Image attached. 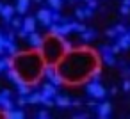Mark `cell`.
Returning a JSON list of instances; mask_svg holds the SVG:
<instances>
[{"mask_svg": "<svg viewBox=\"0 0 130 119\" xmlns=\"http://www.w3.org/2000/svg\"><path fill=\"white\" fill-rule=\"evenodd\" d=\"M57 68L66 82L78 84L91 78L94 68H98V59L93 50H89L87 46H80L78 50L66 53Z\"/></svg>", "mask_w": 130, "mask_h": 119, "instance_id": "obj_1", "label": "cell"}, {"mask_svg": "<svg viewBox=\"0 0 130 119\" xmlns=\"http://www.w3.org/2000/svg\"><path fill=\"white\" fill-rule=\"evenodd\" d=\"M14 59H16L14 68L18 69L22 78L29 85H38V82L45 75V66H46L41 52H38V53L36 52H18L14 55Z\"/></svg>", "mask_w": 130, "mask_h": 119, "instance_id": "obj_2", "label": "cell"}, {"mask_svg": "<svg viewBox=\"0 0 130 119\" xmlns=\"http://www.w3.org/2000/svg\"><path fill=\"white\" fill-rule=\"evenodd\" d=\"M64 36H55V34H48L45 37V43L43 46L39 48L43 59L46 64H59L64 55H66V50H64Z\"/></svg>", "mask_w": 130, "mask_h": 119, "instance_id": "obj_3", "label": "cell"}, {"mask_svg": "<svg viewBox=\"0 0 130 119\" xmlns=\"http://www.w3.org/2000/svg\"><path fill=\"white\" fill-rule=\"evenodd\" d=\"M86 92H87L91 98H96V100H102V98H105V94H107L105 87H103L102 84H98V82L87 84V85H86Z\"/></svg>", "mask_w": 130, "mask_h": 119, "instance_id": "obj_4", "label": "cell"}, {"mask_svg": "<svg viewBox=\"0 0 130 119\" xmlns=\"http://www.w3.org/2000/svg\"><path fill=\"white\" fill-rule=\"evenodd\" d=\"M52 14H54V13H50L48 9H39V11L36 13V18H38V20H39V23H43L45 27H50V25L54 23Z\"/></svg>", "mask_w": 130, "mask_h": 119, "instance_id": "obj_5", "label": "cell"}, {"mask_svg": "<svg viewBox=\"0 0 130 119\" xmlns=\"http://www.w3.org/2000/svg\"><path fill=\"white\" fill-rule=\"evenodd\" d=\"M27 39H29L30 46H32V48H38V50H39V48L43 46V43H45V37H43V36H39L36 30H34V32H30Z\"/></svg>", "mask_w": 130, "mask_h": 119, "instance_id": "obj_6", "label": "cell"}, {"mask_svg": "<svg viewBox=\"0 0 130 119\" xmlns=\"http://www.w3.org/2000/svg\"><path fill=\"white\" fill-rule=\"evenodd\" d=\"M14 13H16V7H13V6H4L2 11H0V16L4 18L6 23H9V22L13 20V14H14Z\"/></svg>", "mask_w": 130, "mask_h": 119, "instance_id": "obj_7", "label": "cell"}, {"mask_svg": "<svg viewBox=\"0 0 130 119\" xmlns=\"http://www.w3.org/2000/svg\"><path fill=\"white\" fill-rule=\"evenodd\" d=\"M36 22H38L36 16H25V20H23V27H22V29H25V30L30 34V32L36 30Z\"/></svg>", "mask_w": 130, "mask_h": 119, "instance_id": "obj_8", "label": "cell"}, {"mask_svg": "<svg viewBox=\"0 0 130 119\" xmlns=\"http://www.w3.org/2000/svg\"><path fill=\"white\" fill-rule=\"evenodd\" d=\"M43 94H45L46 98H54V96H57V85H54L52 82L43 84Z\"/></svg>", "mask_w": 130, "mask_h": 119, "instance_id": "obj_9", "label": "cell"}, {"mask_svg": "<svg viewBox=\"0 0 130 119\" xmlns=\"http://www.w3.org/2000/svg\"><path fill=\"white\" fill-rule=\"evenodd\" d=\"M4 117H7V119H23L25 117V112L23 110H4Z\"/></svg>", "mask_w": 130, "mask_h": 119, "instance_id": "obj_10", "label": "cell"}, {"mask_svg": "<svg viewBox=\"0 0 130 119\" xmlns=\"http://www.w3.org/2000/svg\"><path fill=\"white\" fill-rule=\"evenodd\" d=\"M110 110H112V105L109 103V101H103L102 105H98V115L103 119V117H107L109 114H110Z\"/></svg>", "mask_w": 130, "mask_h": 119, "instance_id": "obj_11", "label": "cell"}, {"mask_svg": "<svg viewBox=\"0 0 130 119\" xmlns=\"http://www.w3.org/2000/svg\"><path fill=\"white\" fill-rule=\"evenodd\" d=\"M29 6H30V0H18V4H16V13L23 16V14L27 13Z\"/></svg>", "mask_w": 130, "mask_h": 119, "instance_id": "obj_12", "label": "cell"}, {"mask_svg": "<svg viewBox=\"0 0 130 119\" xmlns=\"http://www.w3.org/2000/svg\"><path fill=\"white\" fill-rule=\"evenodd\" d=\"M55 105L61 107V108H64V107H70L71 105V100L68 96H55Z\"/></svg>", "mask_w": 130, "mask_h": 119, "instance_id": "obj_13", "label": "cell"}, {"mask_svg": "<svg viewBox=\"0 0 130 119\" xmlns=\"http://www.w3.org/2000/svg\"><path fill=\"white\" fill-rule=\"evenodd\" d=\"M27 100H29V103H32V105L41 103V100H43V92H30V94L27 96Z\"/></svg>", "mask_w": 130, "mask_h": 119, "instance_id": "obj_14", "label": "cell"}, {"mask_svg": "<svg viewBox=\"0 0 130 119\" xmlns=\"http://www.w3.org/2000/svg\"><path fill=\"white\" fill-rule=\"evenodd\" d=\"M0 105H2L4 110H11L13 108V101L9 100V96H4V94H0Z\"/></svg>", "mask_w": 130, "mask_h": 119, "instance_id": "obj_15", "label": "cell"}, {"mask_svg": "<svg viewBox=\"0 0 130 119\" xmlns=\"http://www.w3.org/2000/svg\"><path fill=\"white\" fill-rule=\"evenodd\" d=\"M70 32H73V29H71V23L64 22V23L59 27V36H66V34H70Z\"/></svg>", "mask_w": 130, "mask_h": 119, "instance_id": "obj_16", "label": "cell"}, {"mask_svg": "<svg viewBox=\"0 0 130 119\" xmlns=\"http://www.w3.org/2000/svg\"><path fill=\"white\" fill-rule=\"evenodd\" d=\"M30 87H32V85H29V84L18 85V94H22V96H29V94H30Z\"/></svg>", "mask_w": 130, "mask_h": 119, "instance_id": "obj_17", "label": "cell"}, {"mask_svg": "<svg viewBox=\"0 0 130 119\" xmlns=\"http://www.w3.org/2000/svg\"><path fill=\"white\" fill-rule=\"evenodd\" d=\"M71 29H73L75 32H80V34L87 30V27H86V25H82V23H78V22H71Z\"/></svg>", "mask_w": 130, "mask_h": 119, "instance_id": "obj_18", "label": "cell"}, {"mask_svg": "<svg viewBox=\"0 0 130 119\" xmlns=\"http://www.w3.org/2000/svg\"><path fill=\"white\" fill-rule=\"evenodd\" d=\"M94 36H96L94 30H86V32H82V41H91Z\"/></svg>", "mask_w": 130, "mask_h": 119, "instance_id": "obj_19", "label": "cell"}, {"mask_svg": "<svg viewBox=\"0 0 130 119\" xmlns=\"http://www.w3.org/2000/svg\"><path fill=\"white\" fill-rule=\"evenodd\" d=\"M48 6H50V7H54L55 11H59V9H61V6H62V0H48Z\"/></svg>", "mask_w": 130, "mask_h": 119, "instance_id": "obj_20", "label": "cell"}, {"mask_svg": "<svg viewBox=\"0 0 130 119\" xmlns=\"http://www.w3.org/2000/svg\"><path fill=\"white\" fill-rule=\"evenodd\" d=\"M11 23H13L14 29H22V27H23V20H22V18H13Z\"/></svg>", "mask_w": 130, "mask_h": 119, "instance_id": "obj_21", "label": "cell"}, {"mask_svg": "<svg viewBox=\"0 0 130 119\" xmlns=\"http://www.w3.org/2000/svg\"><path fill=\"white\" fill-rule=\"evenodd\" d=\"M6 50H7L11 55H16V53H18V48H16V45H14V41H11V43H9V46H7Z\"/></svg>", "mask_w": 130, "mask_h": 119, "instance_id": "obj_22", "label": "cell"}, {"mask_svg": "<svg viewBox=\"0 0 130 119\" xmlns=\"http://www.w3.org/2000/svg\"><path fill=\"white\" fill-rule=\"evenodd\" d=\"M103 61H105V62H107L109 66H112V64H116V59H114V57H112L110 53H105V55H103Z\"/></svg>", "mask_w": 130, "mask_h": 119, "instance_id": "obj_23", "label": "cell"}, {"mask_svg": "<svg viewBox=\"0 0 130 119\" xmlns=\"http://www.w3.org/2000/svg\"><path fill=\"white\" fill-rule=\"evenodd\" d=\"M75 16H77V20H84L86 18V13H84V9H75Z\"/></svg>", "mask_w": 130, "mask_h": 119, "instance_id": "obj_24", "label": "cell"}, {"mask_svg": "<svg viewBox=\"0 0 130 119\" xmlns=\"http://www.w3.org/2000/svg\"><path fill=\"white\" fill-rule=\"evenodd\" d=\"M119 13H121L123 16H128V14H130V7L123 4V6H121V9H119Z\"/></svg>", "mask_w": 130, "mask_h": 119, "instance_id": "obj_25", "label": "cell"}, {"mask_svg": "<svg viewBox=\"0 0 130 119\" xmlns=\"http://www.w3.org/2000/svg\"><path fill=\"white\" fill-rule=\"evenodd\" d=\"M16 103H18L20 107H23L25 103H29V100H27V96H22V94H20V98L16 100Z\"/></svg>", "mask_w": 130, "mask_h": 119, "instance_id": "obj_26", "label": "cell"}, {"mask_svg": "<svg viewBox=\"0 0 130 119\" xmlns=\"http://www.w3.org/2000/svg\"><path fill=\"white\" fill-rule=\"evenodd\" d=\"M64 50H66V53H70V52H73V45H71L70 41H64Z\"/></svg>", "mask_w": 130, "mask_h": 119, "instance_id": "obj_27", "label": "cell"}, {"mask_svg": "<svg viewBox=\"0 0 130 119\" xmlns=\"http://www.w3.org/2000/svg\"><path fill=\"white\" fill-rule=\"evenodd\" d=\"M36 115H38V117H41V119H46V117H48L50 114H48V110H39V112H38Z\"/></svg>", "mask_w": 130, "mask_h": 119, "instance_id": "obj_28", "label": "cell"}, {"mask_svg": "<svg viewBox=\"0 0 130 119\" xmlns=\"http://www.w3.org/2000/svg\"><path fill=\"white\" fill-rule=\"evenodd\" d=\"M114 29H116V32H118V34H126V29H125L123 25H116Z\"/></svg>", "mask_w": 130, "mask_h": 119, "instance_id": "obj_29", "label": "cell"}, {"mask_svg": "<svg viewBox=\"0 0 130 119\" xmlns=\"http://www.w3.org/2000/svg\"><path fill=\"white\" fill-rule=\"evenodd\" d=\"M116 34H118V32H116V29H109V30L105 32V36H107V37H116Z\"/></svg>", "mask_w": 130, "mask_h": 119, "instance_id": "obj_30", "label": "cell"}, {"mask_svg": "<svg viewBox=\"0 0 130 119\" xmlns=\"http://www.w3.org/2000/svg\"><path fill=\"white\" fill-rule=\"evenodd\" d=\"M18 36H20L22 39H25V37H29V32H27L25 29H20V30H18Z\"/></svg>", "mask_w": 130, "mask_h": 119, "instance_id": "obj_31", "label": "cell"}, {"mask_svg": "<svg viewBox=\"0 0 130 119\" xmlns=\"http://www.w3.org/2000/svg\"><path fill=\"white\" fill-rule=\"evenodd\" d=\"M52 18H54V22H66V20H64L61 14H57V13H54V14H52Z\"/></svg>", "mask_w": 130, "mask_h": 119, "instance_id": "obj_32", "label": "cell"}, {"mask_svg": "<svg viewBox=\"0 0 130 119\" xmlns=\"http://www.w3.org/2000/svg\"><path fill=\"white\" fill-rule=\"evenodd\" d=\"M119 50H123V48L119 46V43H116V45L110 48V52H112V53H119Z\"/></svg>", "mask_w": 130, "mask_h": 119, "instance_id": "obj_33", "label": "cell"}, {"mask_svg": "<svg viewBox=\"0 0 130 119\" xmlns=\"http://www.w3.org/2000/svg\"><path fill=\"white\" fill-rule=\"evenodd\" d=\"M84 13H86V18H91V16H93V9H91V7L84 9Z\"/></svg>", "mask_w": 130, "mask_h": 119, "instance_id": "obj_34", "label": "cell"}, {"mask_svg": "<svg viewBox=\"0 0 130 119\" xmlns=\"http://www.w3.org/2000/svg\"><path fill=\"white\" fill-rule=\"evenodd\" d=\"M123 89L125 91H130V80H125L123 82Z\"/></svg>", "mask_w": 130, "mask_h": 119, "instance_id": "obj_35", "label": "cell"}, {"mask_svg": "<svg viewBox=\"0 0 130 119\" xmlns=\"http://www.w3.org/2000/svg\"><path fill=\"white\" fill-rule=\"evenodd\" d=\"M6 68H7V64H6V61H4V59H0V71H4Z\"/></svg>", "mask_w": 130, "mask_h": 119, "instance_id": "obj_36", "label": "cell"}, {"mask_svg": "<svg viewBox=\"0 0 130 119\" xmlns=\"http://www.w3.org/2000/svg\"><path fill=\"white\" fill-rule=\"evenodd\" d=\"M87 4H89V7H91V9H94V7H96V0H89Z\"/></svg>", "mask_w": 130, "mask_h": 119, "instance_id": "obj_37", "label": "cell"}, {"mask_svg": "<svg viewBox=\"0 0 130 119\" xmlns=\"http://www.w3.org/2000/svg\"><path fill=\"white\" fill-rule=\"evenodd\" d=\"M7 37H9V39H11V41H14V32H13V30H11V32H9V34H7Z\"/></svg>", "mask_w": 130, "mask_h": 119, "instance_id": "obj_38", "label": "cell"}, {"mask_svg": "<svg viewBox=\"0 0 130 119\" xmlns=\"http://www.w3.org/2000/svg\"><path fill=\"white\" fill-rule=\"evenodd\" d=\"M2 94H4V96H11V91H7V89H4V91H2Z\"/></svg>", "mask_w": 130, "mask_h": 119, "instance_id": "obj_39", "label": "cell"}, {"mask_svg": "<svg viewBox=\"0 0 130 119\" xmlns=\"http://www.w3.org/2000/svg\"><path fill=\"white\" fill-rule=\"evenodd\" d=\"M71 105H73V107H80V101H78V100H75V101H71Z\"/></svg>", "mask_w": 130, "mask_h": 119, "instance_id": "obj_40", "label": "cell"}, {"mask_svg": "<svg viewBox=\"0 0 130 119\" xmlns=\"http://www.w3.org/2000/svg\"><path fill=\"white\" fill-rule=\"evenodd\" d=\"M4 50H6V46H4V45H0V55L4 53Z\"/></svg>", "mask_w": 130, "mask_h": 119, "instance_id": "obj_41", "label": "cell"}, {"mask_svg": "<svg viewBox=\"0 0 130 119\" xmlns=\"http://www.w3.org/2000/svg\"><path fill=\"white\" fill-rule=\"evenodd\" d=\"M123 4H125V6H128V7H130V0H123Z\"/></svg>", "mask_w": 130, "mask_h": 119, "instance_id": "obj_42", "label": "cell"}, {"mask_svg": "<svg viewBox=\"0 0 130 119\" xmlns=\"http://www.w3.org/2000/svg\"><path fill=\"white\" fill-rule=\"evenodd\" d=\"M2 7H4V4H2V2H0V11H2Z\"/></svg>", "mask_w": 130, "mask_h": 119, "instance_id": "obj_43", "label": "cell"}, {"mask_svg": "<svg viewBox=\"0 0 130 119\" xmlns=\"http://www.w3.org/2000/svg\"><path fill=\"white\" fill-rule=\"evenodd\" d=\"M34 2H41V0H34Z\"/></svg>", "mask_w": 130, "mask_h": 119, "instance_id": "obj_44", "label": "cell"}, {"mask_svg": "<svg viewBox=\"0 0 130 119\" xmlns=\"http://www.w3.org/2000/svg\"><path fill=\"white\" fill-rule=\"evenodd\" d=\"M86 2H89V0H86Z\"/></svg>", "mask_w": 130, "mask_h": 119, "instance_id": "obj_45", "label": "cell"}, {"mask_svg": "<svg viewBox=\"0 0 130 119\" xmlns=\"http://www.w3.org/2000/svg\"><path fill=\"white\" fill-rule=\"evenodd\" d=\"M128 73H130V69H128Z\"/></svg>", "mask_w": 130, "mask_h": 119, "instance_id": "obj_46", "label": "cell"}, {"mask_svg": "<svg viewBox=\"0 0 130 119\" xmlns=\"http://www.w3.org/2000/svg\"><path fill=\"white\" fill-rule=\"evenodd\" d=\"M0 34H2V32H0Z\"/></svg>", "mask_w": 130, "mask_h": 119, "instance_id": "obj_47", "label": "cell"}, {"mask_svg": "<svg viewBox=\"0 0 130 119\" xmlns=\"http://www.w3.org/2000/svg\"><path fill=\"white\" fill-rule=\"evenodd\" d=\"M128 34H130V32H128Z\"/></svg>", "mask_w": 130, "mask_h": 119, "instance_id": "obj_48", "label": "cell"}]
</instances>
